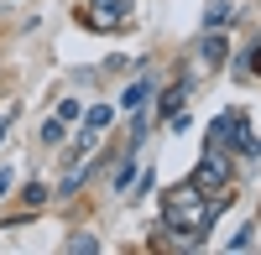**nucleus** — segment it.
Here are the masks:
<instances>
[{"label": "nucleus", "mask_w": 261, "mask_h": 255, "mask_svg": "<svg viewBox=\"0 0 261 255\" xmlns=\"http://www.w3.org/2000/svg\"><path fill=\"white\" fill-rule=\"evenodd\" d=\"M0 136H6V120H0Z\"/></svg>", "instance_id": "obj_17"}, {"label": "nucleus", "mask_w": 261, "mask_h": 255, "mask_svg": "<svg viewBox=\"0 0 261 255\" xmlns=\"http://www.w3.org/2000/svg\"><path fill=\"white\" fill-rule=\"evenodd\" d=\"M6 187H11V172H6V167H0V198H6Z\"/></svg>", "instance_id": "obj_16"}, {"label": "nucleus", "mask_w": 261, "mask_h": 255, "mask_svg": "<svg viewBox=\"0 0 261 255\" xmlns=\"http://www.w3.org/2000/svg\"><path fill=\"white\" fill-rule=\"evenodd\" d=\"M220 208H225V193L204 198V187H199V182H183V187H167V198H162V224H167V235L204 240Z\"/></svg>", "instance_id": "obj_1"}, {"label": "nucleus", "mask_w": 261, "mask_h": 255, "mask_svg": "<svg viewBox=\"0 0 261 255\" xmlns=\"http://www.w3.org/2000/svg\"><path fill=\"white\" fill-rule=\"evenodd\" d=\"M58 120H63V125L79 120V99H63V104H58Z\"/></svg>", "instance_id": "obj_14"}, {"label": "nucleus", "mask_w": 261, "mask_h": 255, "mask_svg": "<svg viewBox=\"0 0 261 255\" xmlns=\"http://www.w3.org/2000/svg\"><path fill=\"white\" fill-rule=\"evenodd\" d=\"M225 21H230V0H214L204 11V26H225Z\"/></svg>", "instance_id": "obj_8"}, {"label": "nucleus", "mask_w": 261, "mask_h": 255, "mask_svg": "<svg viewBox=\"0 0 261 255\" xmlns=\"http://www.w3.org/2000/svg\"><path fill=\"white\" fill-rule=\"evenodd\" d=\"M193 182H199L204 193H220V187L230 182V156H225V146H209V151L199 156V167H193Z\"/></svg>", "instance_id": "obj_3"}, {"label": "nucleus", "mask_w": 261, "mask_h": 255, "mask_svg": "<svg viewBox=\"0 0 261 255\" xmlns=\"http://www.w3.org/2000/svg\"><path fill=\"white\" fill-rule=\"evenodd\" d=\"M146 94H151V83L141 78V83H130V89H125V99H120V110H141V104H146Z\"/></svg>", "instance_id": "obj_6"}, {"label": "nucleus", "mask_w": 261, "mask_h": 255, "mask_svg": "<svg viewBox=\"0 0 261 255\" xmlns=\"http://www.w3.org/2000/svg\"><path fill=\"white\" fill-rule=\"evenodd\" d=\"M84 16H89V31H125L130 0H84Z\"/></svg>", "instance_id": "obj_2"}, {"label": "nucleus", "mask_w": 261, "mask_h": 255, "mask_svg": "<svg viewBox=\"0 0 261 255\" xmlns=\"http://www.w3.org/2000/svg\"><path fill=\"white\" fill-rule=\"evenodd\" d=\"M68 250H84V255H94V250H99V240H94V235H73V240H68Z\"/></svg>", "instance_id": "obj_11"}, {"label": "nucleus", "mask_w": 261, "mask_h": 255, "mask_svg": "<svg viewBox=\"0 0 261 255\" xmlns=\"http://www.w3.org/2000/svg\"><path fill=\"white\" fill-rule=\"evenodd\" d=\"M241 125H246V115H241V110H230V115H220V120L209 125V146H225V141H230L235 131H241Z\"/></svg>", "instance_id": "obj_4"}, {"label": "nucleus", "mask_w": 261, "mask_h": 255, "mask_svg": "<svg viewBox=\"0 0 261 255\" xmlns=\"http://www.w3.org/2000/svg\"><path fill=\"white\" fill-rule=\"evenodd\" d=\"M110 182H115V193H125V187L136 182V162H130V156H120V167H115V177H110Z\"/></svg>", "instance_id": "obj_7"}, {"label": "nucleus", "mask_w": 261, "mask_h": 255, "mask_svg": "<svg viewBox=\"0 0 261 255\" xmlns=\"http://www.w3.org/2000/svg\"><path fill=\"white\" fill-rule=\"evenodd\" d=\"M42 141L58 146V141H63V120H47V125H42Z\"/></svg>", "instance_id": "obj_13"}, {"label": "nucleus", "mask_w": 261, "mask_h": 255, "mask_svg": "<svg viewBox=\"0 0 261 255\" xmlns=\"http://www.w3.org/2000/svg\"><path fill=\"white\" fill-rule=\"evenodd\" d=\"M115 120V104H89V110H84V131H105V125H110Z\"/></svg>", "instance_id": "obj_5"}, {"label": "nucleus", "mask_w": 261, "mask_h": 255, "mask_svg": "<svg viewBox=\"0 0 261 255\" xmlns=\"http://www.w3.org/2000/svg\"><path fill=\"white\" fill-rule=\"evenodd\" d=\"M183 99H188V83H178V89H172V94L162 99V115H172V120H178V115H183V110H178Z\"/></svg>", "instance_id": "obj_9"}, {"label": "nucleus", "mask_w": 261, "mask_h": 255, "mask_svg": "<svg viewBox=\"0 0 261 255\" xmlns=\"http://www.w3.org/2000/svg\"><path fill=\"white\" fill-rule=\"evenodd\" d=\"M241 73H261V47H256V52L246 57V68H241Z\"/></svg>", "instance_id": "obj_15"}, {"label": "nucleus", "mask_w": 261, "mask_h": 255, "mask_svg": "<svg viewBox=\"0 0 261 255\" xmlns=\"http://www.w3.org/2000/svg\"><path fill=\"white\" fill-rule=\"evenodd\" d=\"M21 198H27L32 208H42V203H47V187H42V182H32V187H27V193H21Z\"/></svg>", "instance_id": "obj_12"}, {"label": "nucleus", "mask_w": 261, "mask_h": 255, "mask_svg": "<svg viewBox=\"0 0 261 255\" xmlns=\"http://www.w3.org/2000/svg\"><path fill=\"white\" fill-rule=\"evenodd\" d=\"M204 62H225V42H220V37L204 42Z\"/></svg>", "instance_id": "obj_10"}]
</instances>
